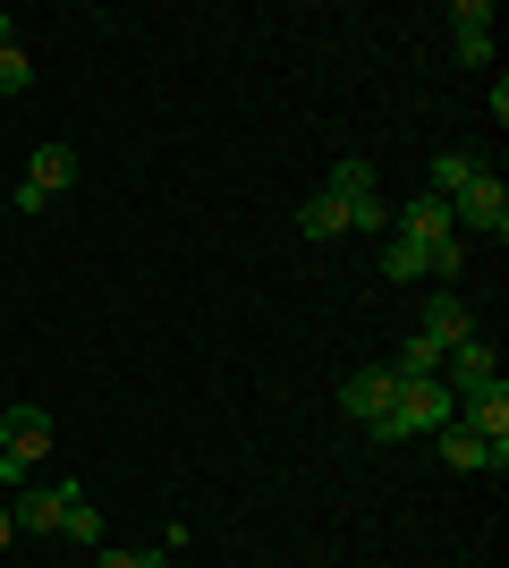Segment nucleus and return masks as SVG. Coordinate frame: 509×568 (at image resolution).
I'll return each mask as SVG.
<instances>
[{
  "label": "nucleus",
  "mask_w": 509,
  "mask_h": 568,
  "mask_svg": "<svg viewBox=\"0 0 509 568\" xmlns=\"http://www.w3.org/2000/svg\"><path fill=\"white\" fill-rule=\"evenodd\" d=\"M323 195H332V204H357V195H374V162H332Z\"/></svg>",
  "instance_id": "15"
},
{
  "label": "nucleus",
  "mask_w": 509,
  "mask_h": 568,
  "mask_svg": "<svg viewBox=\"0 0 509 568\" xmlns=\"http://www.w3.org/2000/svg\"><path fill=\"white\" fill-rule=\"evenodd\" d=\"M450 230H485L492 246L509 237V187L492 179V170H476L459 195H450Z\"/></svg>",
  "instance_id": "2"
},
{
  "label": "nucleus",
  "mask_w": 509,
  "mask_h": 568,
  "mask_svg": "<svg viewBox=\"0 0 509 568\" xmlns=\"http://www.w3.org/2000/svg\"><path fill=\"white\" fill-rule=\"evenodd\" d=\"M425 339H434L441 356L459 348V339H476V314H467V297H425Z\"/></svg>",
  "instance_id": "9"
},
{
  "label": "nucleus",
  "mask_w": 509,
  "mask_h": 568,
  "mask_svg": "<svg viewBox=\"0 0 509 568\" xmlns=\"http://www.w3.org/2000/svg\"><path fill=\"white\" fill-rule=\"evenodd\" d=\"M390 374H399V382H441V348H434L425 332H416V339H399V356H390Z\"/></svg>",
  "instance_id": "12"
},
{
  "label": "nucleus",
  "mask_w": 509,
  "mask_h": 568,
  "mask_svg": "<svg viewBox=\"0 0 509 568\" xmlns=\"http://www.w3.org/2000/svg\"><path fill=\"white\" fill-rule=\"evenodd\" d=\"M348 230H390V204L383 195H357V204H348Z\"/></svg>",
  "instance_id": "21"
},
{
  "label": "nucleus",
  "mask_w": 509,
  "mask_h": 568,
  "mask_svg": "<svg viewBox=\"0 0 509 568\" xmlns=\"http://www.w3.org/2000/svg\"><path fill=\"white\" fill-rule=\"evenodd\" d=\"M459 263H467V237H434V246H425V272H434V281H459Z\"/></svg>",
  "instance_id": "18"
},
{
  "label": "nucleus",
  "mask_w": 509,
  "mask_h": 568,
  "mask_svg": "<svg viewBox=\"0 0 509 568\" xmlns=\"http://www.w3.org/2000/svg\"><path fill=\"white\" fill-rule=\"evenodd\" d=\"M26 85H34V60L18 43H0V94H26Z\"/></svg>",
  "instance_id": "19"
},
{
  "label": "nucleus",
  "mask_w": 509,
  "mask_h": 568,
  "mask_svg": "<svg viewBox=\"0 0 509 568\" xmlns=\"http://www.w3.org/2000/svg\"><path fill=\"white\" fill-rule=\"evenodd\" d=\"M459 425L485 442V458H492V475L509 467V390L492 382V390H476V399H459Z\"/></svg>",
  "instance_id": "4"
},
{
  "label": "nucleus",
  "mask_w": 509,
  "mask_h": 568,
  "mask_svg": "<svg viewBox=\"0 0 509 568\" xmlns=\"http://www.w3.org/2000/svg\"><path fill=\"white\" fill-rule=\"evenodd\" d=\"M492 382H501V348H492L485 332L441 356V390H450V399H476V390H492Z\"/></svg>",
  "instance_id": "3"
},
{
  "label": "nucleus",
  "mask_w": 509,
  "mask_h": 568,
  "mask_svg": "<svg viewBox=\"0 0 509 568\" xmlns=\"http://www.w3.org/2000/svg\"><path fill=\"white\" fill-rule=\"evenodd\" d=\"M476 170H485L476 153H434V162H425V195H441V204H450V195H459Z\"/></svg>",
  "instance_id": "11"
},
{
  "label": "nucleus",
  "mask_w": 509,
  "mask_h": 568,
  "mask_svg": "<svg viewBox=\"0 0 509 568\" xmlns=\"http://www.w3.org/2000/svg\"><path fill=\"white\" fill-rule=\"evenodd\" d=\"M43 450H51V416H43V407H9V416H0V458L34 467Z\"/></svg>",
  "instance_id": "8"
},
{
  "label": "nucleus",
  "mask_w": 509,
  "mask_h": 568,
  "mask_svg": "<svg viewBox=\"0 0 509 568\" xmlns=\"http://www.w3.org/2000/svg\"><path fill=\"white\" fill-rule=\"evenodd\" d=\"M450 51L467 69H492V0H459L450 9Z\"/></svg>",
  "instance_id": "7"
},
{
  "label": "nucleus",
  "mask_w": 509,
  "mask_h": 568,
  "mask_svg": "<svg viewBox=\"0 0 509 568\" xmlns=\"http://www.w3.org/2000/svg\"><path fill=\"white\" fill-rule=\"evenodd\" d=\"M77 493H85V484H26L18 509H9V526H18V535H60V518H69Z\"/></svg>",
  "instance_id": "6"
},
{
  "label": "nucleus",
  "mask_w": 509,
  "mask_h": 568,
  "mask_svg": "<svg viewBox=\"0 0 509 568\" xmlns=\"http://www.w3.org/2000/svg\"><path fill=\"white\" fill-rule=\"evenodd\" d=\"M9 535H18V526H9V509H0V544H9Z\"/></svg>",
  "instance_id": "22"
},
{
  "label": "nucleus",
  "mask_w": 509,
  "mask_h": 568,
  "mask_svg": "<svg viewBox=\"0 0 509 568\" xmlns=\"http://www.w3.org/2000/svg\"><path fill=\"white\" fill-rule=\"evenodd\" d=\"M60 535L94 551V544H102V509H94V500H85V493H77V500H69V518H60Z\"/></svg>",
  "instance_id": "17"
},
{
  "label": "nucleus",
  "mask_w": 509,
  "mask_h": 568,
  "mask_svg": "<svg viewBox=\"0 0 509 568\" xmlns=\"http://www.w3.org/2000/svg\"><path fill=\"white\" fill-rule=\"evenodd\" d=\"M441 425H459V399L441 382H399V399L374 425V442H416V433H441Z\"/></svg>",
  "instance_id": "1"
},
{
  "label": "nucleus",
  "mask_w": 509,
  "mask_h": 568,
  "mask_svg": "<svg viewBox=\"0 0 509 568\" xmlns=\"http://www.w3.org/2000/svg\"><path fill=\"white\" fill-rule=\"evenodd\" d=\"M69 179H77V153H69V144H34V162H26V187L60 195Z\"/></svg>",
  "instance_id": "10"
},
{
  "label": "nucleus",
  "mask_w": 509,
  "mask_h": 568,
  "mask_svg": "<svg viewBox=\"0 0 509 568\" xmlns=\"http://www.w3.org/2000/svg\"><path fill=\"white\" fill-rule=\"evenodd\" d=\"M390 399H399V374H390V365H365V374H348V382H339V407H348V416H357L365 433H374V425L390 416Z\"/></svg>",
  "instance_id": "5"
},
{
  "label": "nucleus",
  "mask_w": 509,
  "mask_h": 568,
  "mask_svg": "<svg viewBox=\"0 0 509 568\" xmlns=\"http://www.w3.org/2000/svg\"><path fill=\"white\" fill-rule=\"evenodd\" d=\"M297 230L332 246V237H348V204H332V195H306V213H297Z\"/></svg>",
  "instance_id": "14"
},
{
  "label": "nucleus",
  "mask_w": 509,
  "mask_h": 568,
  "mask_svg": "<svg viewBox=\"0 0 509 568\" xmlns=\"http://www.w3.org/2000/svg\"><path fill=\"white\" fill-rule=\"evenodd\" d=\"M383 281H399V288L425 281V246H416V237H390L383 246Z\"/></svg>",
  "instance_id": "16"
},
{
  "label": "nucleus",
  "mask_w": 509,
  "mask_h": 568,
  "mask_svg": "<svg viewBox=\"0 0 509 568\" xmlns=\"http://www.w3.org/2000/svg\"><path fill=\"white\" fill-rule=\"evenodd\" d=\"M94 568H162V551H128V544H94Z\"/></svg>",
  "instance_id": "20"
},
{
  "label": "nucleus",
  "mask_w": 509,
  "mask_h": 568,
  "mask_svg": "<svg viewBox=\"0 0 509 568\" xmlns=\"http://www.w3.org/2000/svg\"><path fill=\"white\" fill-rule=\"evenodd\" d=\"M441 467H459V475H485L492 458H485V442H476L467 425H441Z\"/></svg>",
  "instance_id": "13"
}]
</instances>
